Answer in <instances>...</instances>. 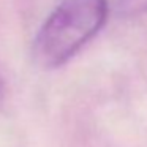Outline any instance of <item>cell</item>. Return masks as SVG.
Wrapping results in <instances>:
<instances>
[{
  "instance_id": "6da1fadb",
  "label": "cell",
  "mask_w": 147,
  "mask_h": 147,
  "mask_svg": "<svg viewBox=\"0 0 147 147\" xmlns=\"http://www.w3.org/2000/svg\"><path fill=\"white\" fill-rule=\"evenodd\" d=\"M106 0H60L33 40L36 65L52 70L65 65L106 24Z\"/></svg>"
},
{
  "instance_id": "7a4b0ae2",
  "label": "cell",
  "mask_w": 147,
  "mask_h": 147,
  "mask_svg": "<svg viewBox=\"0 0 147 147\" xmlns=\"http://www.w3.org/2000/svg\"><path fill=\"white\" fill-rule=\"evenodd\" d=\"M2 93H3V81L0 78V96H2Z\"/></svg>"
}]
</instances>
